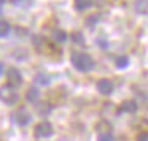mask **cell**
<instances>
[{"instance_id":"obj_20","label":"cell","mask_w":148,"mask_h":141,"mask_svg":"<svg viewBox=\"0 0 148 141\" xmlns=\"http://www.w3.org/2000/svg\"><path fill=\"white\" fill-rule=\"evenodd\" d=\"M135 141H148V132H140L135 136Z\"/></svg>"},{"instance_id":"obj_1","label":"cell","mask_w":148,"mask_h":141,"mask_svg":"<svg viewBox=\"0 0 148 141\" xmlns=\"http://www.w3.org/2000/svg\"><path fill=\"white\" fill-rule=\"evenodd\" d=\"M70 60H72V65H73L78 71H83V73L91 71L94 67L92 57H91L89 54H86V52H73Z\"/></svg>"},{"instance_id":"obj_4","label":"cell","mask_w":148,"mask_h":141,"mask_svg":"<svg viewBox=\"0 0 148 141\" xmlns=\"http://www.w3.org/2000/svg\"><path fill=\"white\" fill-rule=\"evenodd\" d=\"M7 81H8V86L16 89L18 86L23 84V75H21V71L18 70V68L11 67L7 70Z\"/></svg>"},{"instance_id":"obj_11","label":"cell","mask_w":148,"mask_h":141,"mask_svg":"<svg viewBox=\"0 0 148 141\" xmlns=\"http://www.w3.org/2000/svg\"><path fill=\"white\" fill-rule=\"evenodd\" d=\"M38 97H40V92H38V89H37V87H29V89H27V92H26L27 102L35 103L37 100H38Z\"/></svg>"},{"instance_id":"obj_17","label":"cell","mask_w":148,"mask_h":141,"mask_svg":"<svg viewBox=\"0 0 148 141\" xmlns=\"http://www.w3.org/2000/svg\"><path fill=\"white\" fill-rule=\"evenodd\" d=\"M37 109H38L40 114H48V113L51 111V106H49L48 103H40V105L37 106Z\"/></svg>"},{"instance_id":"obj_18","label":"cell","mask_w":148,"mask_h":141,"mask_svg":"<svg viewBox=\"0 0 148 141\" xmlns=\"http://www.w3.org/2000/svg\"><path fill=\"white\" fill-rule=\"evenodd\" d=\"M97 141H113V135L112 132H107V133H99Z\"/></svg>"},{"instance_id":"obj_10","label":"cell","mask_w":148,"mask_h":141,"mask_svg":"<svg viewBox=\"0 0 148 141\" xmlns=\"http://www.w3.org/2000/svg\"><path fill=\"white\" fill-rule=\"evenodd\" d=\"M73 5H75V10L84 11V10H88V8L92 7L94 0H73Z\"/></svg>"},{"instance_id":"obj_14","label":"cell","mask_w":148,"mask_h":141,"mask_svg":"<svg viewBox=\"0 0 148 141\" xmlns=\"http://www.w3.org/2000/svg\"><path fill=\"white\" fill-rule=\"evenodd\" d=\"M10 29H11V26L8 21H3V19L0 21V37H7L10 33Z\"/></svg>"},{"instance_id":"obj_9","label":"cell","mask_w":148,"mask_h":141,"mask_svg":"<svg viewBox=\"0 0 148 141\" xmlns=\"http://www.w3.org/2000/svg\"><path fill=\"white\" fill-rule=\"evenodd\" d=\"M134 10L137 11L138 14H147L148 13V0H135Z\"/></svg>"},{"instance_id":"obj_15","label":"cell","mask_w":148,"mask_h":141,"mask_svg":"<svg viewBox=\"0 0 148 141\" xmlns=\"http://www.w3.org/2000/svg\"><path fill=\"white\" fill-rule=\"evenodd\" d=\"M126 67H129V57L127 56H119L118 59H116V68H126Z\"/></svg>"},{"instance_id":"obj_6","label":"cell","mask_w":148,"mask_h":141,"mask_svg":"<svg viewBox=\"0 0 148 141\" xmlns=\"http://www.w3.org/2000/svg\"><path fill=\"white\" fill-rule=\"evenodd\" d=\"M14 121H16V124L21 125V127H24V125L29 124L30 116H29V113L26 111V108H19V111L14 114Z\"/></svg>"},{"instance_id":"obj_5","label":"cell","mask_w":148,"mask_h":141,"mask_svg":"<svg viewBox=\"0 0 148 141\" xmlns=\"http://www.w3.org/2000/svg\"><path fill=\"white\" fill-rule=\"evenodd\" d=\"M97 90H99L102 95H110V94H113V90H115V84L110 79L103 78V79L97 81Z\"/></svg>"},{"instance_id":"obj_19","label":"cell","mask_w":148,"mask_h":141,"mask_svg":"<svg viewBox=\"0 0 148 141\" xmlns=\"http://www.w3.org/2000/svg\"><path fill=\"white\" fill-rule=\"evenodd\" d=\"M97 45H99L102 49L108 48V41H107V38H105V37H99V38H97Z\"/></svg>"},{"instance_id":"obj_21","label":"cell","mask_w":148,"mask_h":141,"mask_svg":"<svg viewBox=\"0 0 148 141\" xmlns=\"http://www.w3.org/2000/svg\"><path fill=\"white\" fill-rule=\"evenodd\" d=\"M3 70H5V65H3V64H0V76H2V73H3Z\"/></svg>"},{"instance_id":"obj_3","label":"cell","mask_w":148,"mask_h":141,"mask_svg":"<svg viewBox=\"0 0 148 141\" xmlns=\"http://www.w3.org/2000/svg\"><path fill=\"white\" fill-rule=\"evenodd\" d=\"M53 132H54L53 125L49 124L48 121H43V122H40V124L35 125V130H34V133H35L37 138H49V136L53 135Z\"/></svg>"},{"instance_id":"obj_12","label":"cell","mask_w":148,"mask_h":141,"mask_svg":"<svg viewBox=\"0 0 148 141\" xmlns=\"http://www.w3.org/2000/svg\"><path fill=\"white\" fill-rule=\"evenodd\" d=\"M70 38H72V41H73L75 45H84V35H83V32H80V30L72 32Z\"/></svg>"},{"instance_id":"obj_7","label":"cell","mask_w":148,"mask_h":141,"mask_svg":"<svg viewBox=\"0 0 148 141\" xmlns=\"http://www.w3.org/2000/svg\"><path fill=\"white\" fill-rule=\"evenodd\" d=\"M137 111V103L134 102V100H126V102L121 103V106L118 108V114H121V113H135Z\"/></svg>"},{"instance_id":"obj_22","label":"cell","mask_w":148,"mask_h":141,"mask_svg":"<svg viewBox=\"0 0 148 141\" xmlns=\"http://www.w3.org/2000/svg\"><path fill=\"white\" fill-rule=\"evenodd\" d=\"M3 2H5V0H0V5H2V3H3Z\"/></svg>"},{"instance_id":"obj_2","label":"cell","mask_w":148,"mask_h":141,"mask_svg":"<svg viewBox=\"0 0 148 141\" xmlns=\"http://www.w3.org/2000/svg\"><path fill=\"white\" fill-rule=\"evenodd\" d=\"M0 100L3 103H7V105H14V103L19 100V95H18L14 87L5 84V86L0 87Z\"/></svg>"},{"instance_id":"obj_16","label":"cell","mask_w":148,"mask_h":141,"mask_svg":"<svg viewBox=\"0 0 148 141\" xmlns=\"http://www.w3.org/2000/svg\"><path fill=\"white\" fill-rule=\"evenodd\" d=\"M37 83H40V84H43V86H48L49 84V76L48 75H43V73H40V75H37Z\"/></svg>"},{"instance_id":"obj_8","label":"cell","mask_w":148,"mask_h":141,"mask_svg":"<svg viewBox=\"0 0 148 141\" xmlns=\"http://www.w3.org/2000/svg\"><path fill=\"white\" fill-rule=\"evenodd\" d=\"M51 38L54 43H64V41H67V33L62 29H54L51 33Z\"/></svg>"},{"instance_id":"obj_13","label":"cell","mask_w":148,"mask_h":141,"mask_svg":"<svg viewBox=\"0 0 148 141\" xmlns=\"http://www.w3.org/2000/svg\"><path fill=\"white\" fill-rule=\"evenodd\" d=\"M97 22H99V16H97V14H91V16H88L86 19H84V24H86V27H89L91 30H92L94 27L97 26Z\"/></svg>"}]
</instances>
